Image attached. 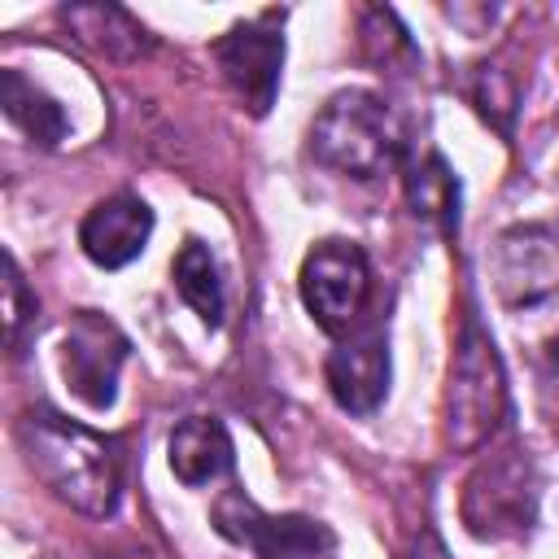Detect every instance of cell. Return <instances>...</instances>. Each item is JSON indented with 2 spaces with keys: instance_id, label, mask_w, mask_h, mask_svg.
<instances>
[{
  "instance_id": "obj_1",
  "label": "cell",
  "mask_w": 559,
  "mask_h": 559,
  "mask_svg": "<svg viewBox=\"0 0 559 559\" xmlns=\"http://www.w3.org/2000/svg\"><path fill=\"white\" fill-rule=\"evenodd\" d=\"M17 445L26 467L74 511L105 520L118 507V489H122V472H118V454L114 441H105L100 432L39 406L26 411L17 419Z\"/></svg>"
},
{
  "instance_id": "obj_2",
  "label": "cell",
  "mask_w": 559,
  "mask_h": 559,
  "mask_svg": "<svg viewBox=\"0 0 559 559\" xmlns=\"http://www.w3.org/2000/svg\"><path fill=\"white\" fill-rule=\"evenodd\" d=\"M507 419V376L502 358L489 341V332L476 323V314L463 319V332L454 341L445 402H441V432L454 454L480 450L498 424Z\"/></svg>"
},
{
  "instance_id": "obj_3",
  "label": "cell",
  "mask_w": 559,
  "mask_h": 559,
  "mask_svg": "<svg viewBox=\"0 0 559 559\" xmlns=\"http://www.w3.org/2000/svg\"><path fill=\"white\" fill-rule=\"evenodd\" d=\"M402 140L393 127L389 105L376 92L345 87L328 96V105L310 122V153L314 162L349 175V179H376L393 166Z\"/></svg>"
},
{
  "instance_id": "obj_4",
  "label": "cell",
  "mask_w": 559,
  "mask_h": 559,
  "mask_svg": "<svg viewBox=\"0 0 559 559\" xmlns=\"http://www.w3.org/2000/svg\"><path fill=\"white\" fill-rule=\"evenodd\" d=\"M463 524L480 542L524 537L537 520V472L524 450H498L472 467L463 480Z\"/></svg>"
},
{
  "instance_id": "obj_5",
  "label": "cell",
  "mask_w": 559,
  "mask_h": 559,
  "mask_svg": "<svg viewBox=\"0 0 559 559\" xmlns=\"http://www.w3.org/2000/svg\"><path fill=\"white\" fill-rule=\"evenodd\" d=\"M297 288H301V301H306L310 319L328 336H345V332H354V323L367 306V288H371L367 253L354 240H336V236L319 240L301 258Z\"/></svg>"
},
{
  "instance_id": "obj_6",
  "label": "cell",
  "mask_w": 559,
  "mask_h": 559,
  "mask_svg": "<svg viewBox=\"0 0 559 559\" xmlns=\"http://www.w3.org/2000/svg\"><path fill=\"white\" fill-rule=\"evenodd\" d=\"M131 345L122 336V328L96 310H79L66 328H61V376L66 389L92 406V411H109L118 397V371L127 362Z\"/></svg>"
},
{
  "instance_id": "obj_7",
  "label": "cell",
  "mask_w": 559,
  "mask_h": 559,
  "mask_svg": "<svg viewBox=\"0 0 559 559\" xmlns=\"http://www.w3.org/2000/svg\"><path fill=\"white\" fill-rule=\"evenodd\" d=\"M214 61L223 70V83L236 92V100L262 118L280 92V66H284L280 13L266 9L249 22H236L223 39H214Z\"/></svg>"
},
{
  "instance_id": "obj_8",
  "label": "cell",
  "mask_w": 559,
  "mask_h": 559,
  "mask_svg": "<svg viewBox=\"0 0 559 559\" xmlns=\"http://www.w3.org/2000/svg\"><path fill=\"white\" fill-rule=\"evenodd\" d=\"M214 528L236 546H249L258 559H323L332 533L310 515H266L240 489H227L214 507Z\"/></svg>"
},
{
  "instance_id": "obj_9",
  "label": "cell",
  "mask_w": 559,
  "mask_h": 559,
  "mask_svg": "<svg viewBox=\"0 0 559 559\" xmlns=\"http://www.w3.org/2000/svg\"><path fill=\"white\" fill-rule=\"evenodd\" d=\"M493 288L507 310H533L559 297V236L550 227H511L493 245Z\"/></svg>"
},
{
  "instance_id": "obj_10",
  "label": "cell",
  "mask_w": 559,
  "mask_h": 559,
  "mask_svg": "<svg viewBox=\"0 0 559 559\" xmlns=\"http://www.w3.org/2000/svg\"><path fill=\"white\" fill-rule=\"evenodd\" d=\"M323 380H328V393L336 397L341 411L371 415L380 406V397L389 393V336H384V328L371 323L362 332H345L341 345L323 362Z\"/></svg>"
},
{
  "instance_id": "obj_11",
  "label": "cell",
  "mask_w": 559,
  "mask_h": 559,
  "mask_svg": "<svg viewBox=\"0 0 559 559\" xmlns=\"http://www.w3.org/2000/svg\"><path fill=\"white\" fill-rule=\"evenodd\" d=\"M148 236H153V210L135 192H114V197L96 201L87 210V218L79 223L83 253L105 271L135 262L144 253Z\"/></svg>"
},
{
  "instance_id": "obj_12",
  "label": "cell",
  "mask_w": 559,
  "mask_h": 559,
  "mask_svg": "<svg viewBox=\"0 0 559 559\" xmlns=\"http://www.w3.org/2000/svg\"><path fill=\"white\" fill-rule=\"evenodd\" d=\"M166 454H170V472H175L188 489L210 485V480H218V476H227V472L236 467L231 437H227V428H223L218 419H210V415H192V419L175 424Z\"/></svg>"
},
{
  "instance_id": "obj_13",
  "label": "cell",
  "mask_w": 559,
  "mask_h": 559,
  "mask_svg": "<svg viewBox=\"0 0 559 559\" xmlns=\"http://www.w3.org/2000/svg\"><path fill=\"white\" fill-rule=\"evenodd\" d=\"M0 105H4V118H9L17 131H26L35 144H44V148L61 144L66 131H70L66 109H61L39 83H31V79H26L22 70H13V66L0 70Z\"/></svg>"
},
{
  "instance_id": "obj_14",
  "label": "cell",
  "mask_w": 559,
  "mask_h": 559,
  "mask_svg": "<svg viewBox=\"0 0 559 559\" xmlns=\"http://www.w3.org/2000/svg\"><path fill=\"white\" fill-rule=\"evenodd\" d=\"M61 22H66L83 44H92V48L105 52V57H135V52L148 48L144 26L131 22V17H127L122 9H114V4H70V9H61Z\"/></svg>"
},
{
  "instance_id": "obj_15",
  "label": "cell",
  "mask_w": 559,
  "mask_h": 559,
  "mask_svg": "<svg viewBox=\"0 0 559 559\" xmlns=\"http://www.w3.org/2000/svg\"><path fill=\"white\" fill-rule=\"evenodd\" d=\"M170 275H175L179 297L201 314V323L218 328L223 323V275H218V262H214L210 245L183 240V249L175 253Z\"/></svg>"
},
{
  "instance_id": "obj_16",
  "label": "cell",
  "mask_w": 559,
  "mask_h": 559,
  "mask_svg": "<svg viewBox=\"0 0 559 559\" xmlns=\"http://www.w3.org/2000/svg\"><path fill=\"white\" fill-rule=\"evenodd\" d=\"M411 205L424 218H437L441 231H459V179L450 175V166L428 153L415 170H411Z\"/></svg>"
},
{
  "instance_id": "obj_17",
  "label": "cell",
  "mask_w": 559,
  "mask_h": 559,
  "mask_svg": "<svg viewBox=\"0 0 559 559\" xmlns=\"http://www.w3.org/2000/svg\"><path fill=\"white\" fill-rule=\"evenodd\" d=\"M31 314H35V297H26V284H22V271H17L13 253H4V336H9L13 354L22 345V323Z\"/></svg>"
},
{
  "instance_id": "obj_18",
  "label": "cell",
  "mask_w": 559,
  "mask_h": 559,
  "mask_svg": "<svg viewBox=\"0 0 559 559\" xmlns=\"http://www.w3.org/2000/svg\"><path fill=\"white\" fill-rule=\"evenodd\" d=\"M546 367H550V376L559 384V336H550V345H546Z\"/></svg>"
}]
</instances>
